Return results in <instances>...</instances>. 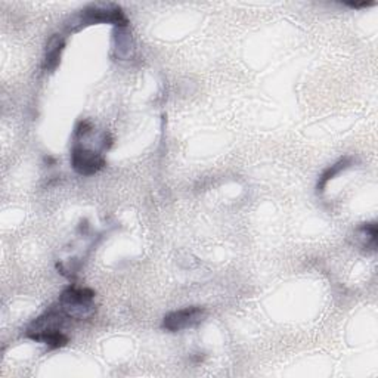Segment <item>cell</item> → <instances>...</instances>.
<instances>
[{
	"label": "cell",
	"instance_id": "6da1fadb",
	"mask_svg": "<svg viewBox=\"0 0 378 378\" xmlns=\"http://www.w3.org/2000/svg\"><path fill=\"white\" fill-rule=\"evenodd\" d=\"M70 319L62 313L56 305H52L39 318H36L25 329V337L36 343H43L49 349H61L70 343L64 333Z\"/></svg>",
	"mask_w": 378,
	"mask_h": 378
},
{
	"label": "cell",
	"instance_id": "7a4b0ae2",
	"mask_svg": "<svg viewBox=\"0 0 378 378\" xmlns=\"http://www.w3.org/2000/svg\"><path fill=\"white\" fill-rule=\"evenodd\" d=\"M93 24H111L116 28H126L129 20L116 4H90L71 18L68 31H77Z\"/></svg>",
	"mask_w": 378,
	"mask_h": 378
},
{
	"label": "cell",
	"instance_id": "3957f363",
	"mask_svg": "<svg viewBox=\"0 0 378 378\" xmlns=\"http://www.w3.org/2000/svg\"><path fill=\"white\" fill-rule=\"evenodd\" d=\"M55 305L70 321L87 319L97 310V306H94V291L77 286H70L62 291Z\"/></svg>",
	"mask_w": 378,
	"mask_h": 378
},
{
	"label": "cell",
	"instance_id": "277c9868",
	"mask_svg": "<svg viewBox=\"0 0 378 378\" xmlns=\"http://www.w3.org/2000/svg\"><path fill=\"white\" fill-rule=\"evenodd\" d=\"M207 317V310L201 306L183 307L179 310H173L163 318V329L169 333H179V331L191 329L198 327Z\"/></svg>",
	"mask_w": 378,
	"mask_h": 378
},
{
	"label": "cell",
	"instance_id": "5b68a950",
	"mask_svg": "<svg viewBox=\"0 0 378 378\" xmlns=\"http://www.w3.org/2000/svg\"><path fill=\"white\" fill-rule=\"evenodd\" d=\"M70 160H71V167L77 175L86 176V178L97 175V173H99L106 164L102 154L77 144V142L71 150Z\"/></svg>",
	"mask_w": 378,
	"mask_h": 378
},
{
	"label": "cell",
	"instance_id": "8992f818",
	"mask_svg": "<svg viewBox=\"0 0 378 378\" xmlns=\"http://www.w3.org/2000/svg\"><path fill=\"white\" fill-rule=\"evenodd\" d=\"M64 49H66V39L62 35H54L51 36L49 40H47L42 66L46 73H54L58 68Z\"/></svg>",
	"mask_w": 378,
	"mask_h": 378
},
{
	"label": "cell",
	"instance_id": "52a82bcc",
	"mask_svg": "<svg viewBox=\"0 0 378 378\" xmlns=\"http://www.w3.org/2000/svg\"><path fill=\"white\" fill-rule=\"evenodd\" d=\"M353 164V159L349 155L343 157L339 161H336L333 166H329L328 169H325L322 171V175L319 176V181L317 183V194H324L327 185L329 183V181H333L337 175H340L341 171H344L346 169H349Z\"/></svg>",
	"mask_w": 378,
	"mask_h": 378
},
{
	"label": "cell",
	"instance_id": "ba28073f",
	"mask_svg": "<svg viewBox=\"0 0 378 378\" xmlns=\"http://www.w3.org/2000/svg\"><path fill=\"white\" fill-rule=\"evenodd\" d=\"M114 40H116L114 49L117 52V58L130 59L133 56V52H135V43H133L132 36L128 33V27L116 28Z\"/></svg>",
	"mask_w": 378,
	"mask_h": 378
},
{
	"label": "cell",
	"instance_id": "9c48e42d",
	"mask_svg": "<svg viewBox=\"0 0 378 378\" xmlns=\"http://www.w3.org/2000/svg\"><path fill=\"white\" fill-rule=\"evenodd\" d=\"M358 232L360 235V240L364 241V243H362V247L367 248V250L374 251L375 247H377V235H378L377 224L375 222H371V224L360 225L359 229H358Z\"/></svg>",
	"mask_w": 378,
	"mask_h": 378
},
{
	"label": "cell",
	"instance_id": "30bf717a",
	"mask_svg": "<svg viewBox=\"0 0 378 378\" xmlns=\"http://www.w3.org/2000/svg\"><path fill=\"white\" fill-rule=\"evenodd\" d=\"M93 132V126L90 121L87 120H82L78 121V124L75 126V130H74V139L80 140L83 138H86L87 135H90Z\"/></svg>",
	"mask_w": 378,
	"mask_h": 378
},
{
	"label": "cell",
	"instance_id": "8fae6325",
	"mask_svg": "<svg viewBox=\"0 0 378 378\" xmlns=\"http://www.w3.org/2000/svg\"><path fill=\"white\" fill-rule=\"evenodd\" d=\"M372 5H374L372 2H362V4H356V2H348V4H346V6H349V8H353V9L368 8V6H372Z\"/></svg>",
	"mask_w": 378,
	"mask_h": 378
}]
</instances>
